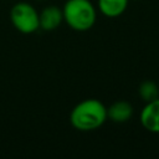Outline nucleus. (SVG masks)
<instances>
[{
	"label": "nucleus",
	"mask_w": 159,
	"mask_h": 159,
	"mask_svg": "<svg viewBox=\"0 0 159 159\" xmlns=\"http://www.w3.org/2000/svg\"><path fill=\"white\" fill-rule=\"evenodd\" d=\"M139 120L145 130L159 134V98L144 104L139 114Z\"/></svg>",
	"instance_id": "obj_4"
},
{
	"label": "nucleus",
	"mask_w": 159,
	"mask_h": 159,
	"mask_svg": "<svg viewBox=\"0 0 159 159\" xmlns=\"http://www.w3.org/2000/svg\"><path fill=\"white\" fill-rule=\"evenodd\" d=\"M63 22L62 9L55 5H50L42 9L40 12V27L43 31H53Z\"/></svg>",
	"instance_id": "obj_5"
},
{
	"label": "nucleus",
	"mask_w": 159,
	"mask_h": 159,
	"mask_svg": "<svg viewBox=\"0 0 159 159\" xmlns=\"http://www.w3.org/2000/svg\"><path fill=\"white\" fill-rule=\"evenodd\" d=\"M63 21L75 31L84 32L93 27L97 10L89 0H67L62 7Z\"/></svg>",
	"instance_id": "obj_2"
},
{
	"label": "nucleus",
	"mask_w": 159,
	"mask_h": 159,
	"mask_svg": "<svg viewBox=\"0 0 159 159\" xmlns=\"http://www.w3.org/2000/svg\"><path fill=\"white\" fill-rule=\"evenodd\" d=\"M10 21L21 34H34L40 29V12L29 2H16L10 10Z\"/></svg>",
	"instance_id": "obj_3"
},
{
	"label": "nucleus",
	"mask_w": 159,
	"mask_h": 159,
	"mask_svg": "<svg viewBox=\"0 0 159 159\" xmlns=\"http://www.w3.org/2000/svg\"><path fill=\"white\" fill-rule=\"evenodd\" d=\"M107 119V107L96 98L81 101L70 113L71 125L80 132L96 130L101 128Z\"/></svg>",
	"instance_id": "obj_1"
},
{
	"label": "nucleus",
	"mask_w": 159,
	"mask_h": 159,
	"mask_svg": "<svg viewBox=\"0 0 159 159\" xmlns=\"http://www.w3.org/2000/svg\"><path fill=\"white\" fill-rule=\"evenodd\" d=\"M133 116V107L127 101H117L107 107V117L114 123H125Z\"/></svg>",
	"instance_id": "obj_6"
},
{
	"label": "nucleus",
	"mask_w": 159,
	"mask_h": 159,
	"mask_svg": "<svg viewBox=\"0 0 159 159\" xmlns=\"http://www.w3.org/2000/svg\"><path fill=\"white\" fill-rule=\"evenodd\" d=\"M129 0H97V7L106 17H118L128 7Z\"/></svg>",
	"instance_id": "obj_7"
},
{
	"label": "nucleus",
	"mask_w": 159,
	"mask_h": 159,
	"mask_svg": "<svg viewBox=\"0 0 159 159\" xmlns=\"http://www.w3.org/2000/svg\"><path fill=\"white\" fill-rule=\"evenodd\" d=\"M138 94H139L140 99L145 103L150 102V101H154V99L159 98V86L155 82L150 81V80L143 81L139 84Z\"/></svg>",
	"instance_id": "obj_8"
}]
</instances>
